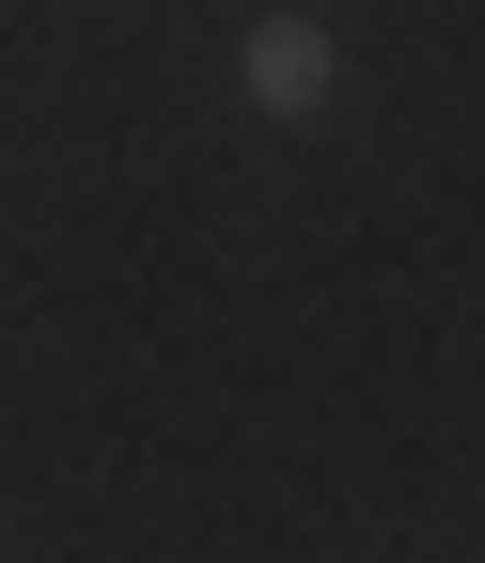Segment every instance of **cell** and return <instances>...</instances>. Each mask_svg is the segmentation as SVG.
<instances>
[{"instance_id": "obj_1", "label": "cell", "mask_w": 485, "mask_h": 563, "mask_svg": "<svg viewBox=\"0 0 485 563\" xmlns=\"http://www.w3.org/2000/svg\"><path fill=\"white\" fill-rule=\"evenodd\" d=\"M235 95H251L266 125H329V110H344V32L298 16V0L251 16V32H235Z\"/></svg>"}]
</instances>
